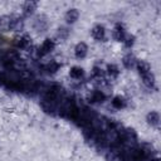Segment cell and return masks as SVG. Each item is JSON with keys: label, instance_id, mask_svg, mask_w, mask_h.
Returning <instances> with one entry per match:
<instances>
[{"label": "cell", "instance_id": "7", "mask_svg": "<svg viewBox=\"0 0 161 161\" xmlns=\"http://www.w3.org/2000/svg\"><path fill=\"white\" fill-rule=\"evenodd\" d=\"M139 69H140V73H141L142 75H145V74L150 73V72H149V71H150V67H149V64L145 63V62H140V63H139Z\"/></svg>", "mask_w": 161, "mask_h": 161}, {"label": "cell", "instance_id": "2", "mask_svg": "<svg viewBox=\"0 0 161 161\" xmlns=\"http://www.w3.org/2000/svg\"><path fill=\"white\" fill-rule=\"evenodd\" d=\"M92 34L96 39H102L105 37V29L102 27H96L95 29H93Z\"/></svg>", "mask_w": 161, "mask_h": 161}, {"label": "cell", "instance_id": "14", "mask_svg": "<svg viewBox=\"0 0 161 161\" xmlns=\"http://www.w3.org/2000/svg\"><path fill=\"white\" fill-rule=\"evenodd\" d=\"M34 6H35V4H34V3H28L27 5H25V8H24L25 13H32V12H33V9H34Z\"/></svg>", "mask_w": 161, "mask_h": 161}, {"label": "cell", "instance_id": "11", "mask_svg": "<svg viewBox=\"0 0 161 161\" xmlns=\"http://www.w3.org/2000/svg\"><path fill=\"white\" fill-rule=\"evenodd\" d=\"M34 27L37 30H43L45 28V20H42L40 18H38L35 20V24H34Z\"/></svg>", "mask_w": 161, "mask_h": 161}, {"label": "cell", "instance_id": "9", "mask_svg": "<svg viewBox=\"0 0 161 161\" xmlns=\"http://www.w3.org/2000/svg\"><path fill=\"white\" fill-rule=\"evenodd\" d=\"M142 77H143V81H145V83L149 87H154V77H152L151 73H147L145 75H142Z\"/></svg>", "mask_w": 161, "mask_h": 161}, {"label": "cell", "instance_id": "8", "mask_svg": "<svg viewBox=\"0 0 161 161\" xmlns=\"http://www.w3.org/2000/svg\"><path fill=\"white\" fill-rule=\"evenodd\" d=\"M71 75L73 78H81L82 75H83V69L82 68H78V67H75V68H73L72 71H71Z\"/></svg>", "mask_w": 161, "mask_h": 161}, {"label": "cell", "instance_id": "6", "mask_svg": "<svg viewBox=\"0 0 161 161\" xmlns=\"http://www.w3.org/2000/svg\"><path fill=\"white\" fill-rule=\"evenodd\" d=\"M77 18H78V12L77 10H69L68 13H67V20L68 22H71V23H73V22H75L77 20Z\"/></svg>", "mask_w": 161, "mask_h": 161}, {"label": "cell", "instance_id": "1", "mask_svg": "<svg viewBox=\"0 0 161 161\" xmlns=\"http://www.w3.org/2000/svg\"><path fill=\"white\" fill-rule=\"evenodd\" d=\"M86 53H87V47H86V44H84V43L78 44L77 48H75V55L82 58V57L86 55Z\"/></svg>", "mask_w": 161, "mask_h": 161}, {"label": "cell", "instance_id": "10", "mask_svg": "<svg viewBox=\"0 0 161 161\" xmlns=\"http://www.w3.org/2000/svg\"><path fill=\"white\" fill-rule=\"evenodd\" d=\"M92 99L95 101V102H102V101L105 99V95L102 92H95L92 96Z\"/></svg>", "mask_w": 161, "mask_h": 161}, {"label": "cell", "instance_id": "3", "mask_svg": "<svg viewBox=\"0 0 161 161\" xmlns=\"http://www.w3.org/2000/svg\"><path fill=\"white\" fill-rule=\"evenodd\" d=\"M147 120H149V122H150L151 125L156 126V125H159L160 117H159V115H157L156 112H151V113H150V115L147 116Z\"/></svg>", "mask_w": 161, "mask_h": 161}, {"label": "cell", "instance_id": "12", "mask_svg": "<svg viewBox=\"0 0 161 161\" xmlns=\"http://www.w3.org/2000/svg\"><path fill=\"white\" fill-rule=\"evenodd\" d=\"M123 63H125V65L126 67H132L133 64H135V58L132 57V55H127L126 58H125V61H123Z\"/></svg>", "mask_w": 161, "mask_h": 161}, {"label": "cell", "instance_id": "5", "mask_svg": "<svg viewBox=\"0 0 161 161\" xmlns=\"http://www.w3.org/2000/svg\"><path fill=\"white\" fill-rule=\"evenodd\" d=\"M52 48H53V43L50 40H47V42H44V44L39 49V53H48Z\"/></svg>", "mask_w": 161, "mask_h": 161}, {"label": "cell", "instance_id": "13", "mask_svg": "<svg viewBox=\"0 0 161 161\" xmlns=\"http://www.w3.org/2000/svg\"><path fill=\"white\" fill-rule=\"evenodd\" d=\"M10 18H8V16H3V18H0V27H9L10 25Z\"/></svg>", "mask_w": 161, "mask_h": 161}, {"label": "cell", "instance_id": "4", "mask_svg": "<svg viewBox=\"0 0 161 161\" xmlns=\"http://www.w3.org/2000/svg\"><path fill=\"white\" fill-rule=\"evenodd\" d=\"M112 105L116 107V108H123L126 106V101L121 97H116L113 101H112Z\"/></svg>", "mask_w": 161, "mask_h": 161}, {"label": "cell", "instance_id": "15", "mask_svg": "<svg viewBox=\"0 0 161 161\" xmlns=\"http://www.w3.org/2000/svg\"><path fill=\"white\" fill-rule=\"evenodd\" d=\"M47 68L49 69V72H55L58 69V64L57 63H52V64H48Z\"/></svg>", "mask_w": 161, "mask_h": 161}]
</instances>
